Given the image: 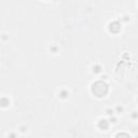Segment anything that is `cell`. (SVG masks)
Instances as JSON below:
<instances>
[{"instance_id":"cell-7","label":"cell","mask_w":138,"mask_h":138,"mask_svg":"<svg viewBox=\"0 0 138 138\" xmlns=\"http://www.w3.org/2000/svg\"><path fill=\"white\" fill-rule=\"evenodd\" d=\"M107 113L109 114V116H112V114H113V111L111 110V109H107Z\"/></svg>"},{"instance_id":"cell-6","label":"cell","mask_w":138,"mask_h":138,"mask_svg":"<svg viewBox=\"0 0 138 138\" xmlns=\"http://www.w3.org/2000/svg\"><path fill=\"white\" fill-rule=\"evenodd\" d=\"M67 96H68V92L65 90H63V91H60L59 92V97L60 98H66Z\"/></svg>"},{"instance_id":"cell-5","label":"cell","mask_w":138,"mask_h":138,"mask_svg":"<svg viewBox=\"0 0 138 138\" xmlns=\"http://www.w3.org/2000/svg\"><path fill=\"white\" fill-rule=\"evenodd\" d=\"M101 71V67L99 65H94L93 66V72L94 73H99Z\"/></svg>"},{"instance_id":"cell-3","label":"cell","mask_w":138,"mask_h":138,"mask_svg":"<svg viewBox=\"0 0 138 138\" xmlns=\"http://www.w3.org/2000/svg\"><path fill=\"white\" fill-rule=\"evenodd\" d=\"M98 127L100 128L101 131H107L108 127H109V122H108V120L101 119L100 121L98 122Z\"/></svg>"},{"instance_id":"cell-1","label":"cell","mask_w":138,"mask_h":138,"mask_svg":"<svg viewBox=\"0 0 138 138\" xmlns=\"http://www.w3.org/2000/svg\"><path fill=\"white\" fill-rule=\"evenodd\" d=\"M91 91H92L93 95L97 98H102L105 97L108 94V91H109V86L108 84L104 81H96L92 84V87H91Z\"/></svg>"},{"instance_id":"cell-9","label":"cell","mask_w":138,"mask_h":138,"mask_svg":"<svg viewBox=\"0 0 138 138\" xmlns=\"http://www.w3.org/2000/svg\"><path fill=\"white\" fill-rule=\"evenodd\" d=\"M117 110H118V111H122L123 108H122V107H118V108H117Z\"/></svg>"},{"instance_id":"cell-8","label":"cell","mask_w":138,"mask_h":138,"mask_svg":"<svg viewBox=\"0 0 138 138\" xmlns=\"http://www.w3.org/2000/svg\"><path fill=\"white\" fill-rule=\"evenodd\" d=\"M110 122H112V123H116V122H117L116 118H112V117H111V118H110Z\"/></svg>"},{"instance_id":"cell-2","label":"cell","mask_w":138,"mask_h":138,"mask_svg":"<svg viewBox=\"0 0 138 138\" xmlns=\"http://www.w3.org/2000/svg\"><path fill=\"white\" fill-rule=\"evenodd\" d=\"M108 28H109V31L111 34H119L121 31V24H120L118 20H114V22L110 23Z\"/></svg>"},{"instance_id":"cell-4","label":"cell","mask_w":138,"mask_h":138,"mask_svg":"<svg viewBox=\"0 0 138 138\" xmlns=\"http://www.w3.org/2000/svg\"><path fill=\"white\" fill-rule=\"evenodd\" d=\"M10 106V100H9L8 98H5V97H2V98H0V107H2V108H7Z\"/></svg>"}]
</instances>
